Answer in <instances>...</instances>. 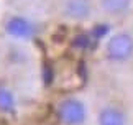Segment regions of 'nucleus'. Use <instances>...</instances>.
<instances>
[{
    "label": "nucleus",
    "instance_id": "f257e3e1",
    "mask_svg": "<svg viewBox=\"0 0 133 125\" xmlns=\"http://www.w3.org/2000/svg\"><path fill=\"white\" fill-rule=\"evenodd\" d=\"M105 54L112 63H127L133 58V35L130 31H118L109 38Z\"/></svg>",
    "mask_w": 133,
    "mask_h": 125
},
{
    "label": "nucleus",
    "instance_id": "f03ea898",
    "mask_svg": "<svg viewBox=\"0 0 133 125\" xmlns=\"http://www.w3.org/2000/svg\"><path fill=\"white\" fill-rule=\"evenodd\" d=\"M59 120L64 125H82L87 118V109L79 99H64L58 107Z\"/></svg>",
    "mask_w": 133,
    "mask_h": 125
},
{
    "label": "nucleus",
    "instance_id": "7ed1b4c3",
    "mask_svg": "<svg viewBox=\"0 0 133 125\" xmlns=\"http://www.w3.org/2000/svg\"><path fill=\"white\" fill-rule=\"evenodd\" d=\"M92 0H63V13L69 20L82 22L92 15Z\"/></svg>",
    "mask_w": 133,
    "mask_h": 125
},
{
    "label": "nucleus",
    "instance_id": "20e7f679",
    "mask_svg": "<svg viewBox=\"0 0 133 125\" xmlns=\"http://www.w3.org/2000/svg\"><path fill=\"white\" fill-rule=\"evenodd\" d=\"M97 125H128V115L118 105H104L97 114Z\"/></svg>",
    "mask_w": 133,
    "mask_h": 125
},
{
    "label": "nucleus",
    "instance_id": "39448f33",
    "mask_svg": "<svg viewBox=\"0 0 133 125\" xmlns=\"http://www.w3.org/2000/svg\"><path fill=\"white\" fill-rule=\"evenodd\" d=\"M7 33L20 40H28L35 35V27L31 22L22 17H13L7 22Z\"/></svg>",
    "mask_w": 133,
    "mask_h": 125
},
{
    "label": "nucleus",
    "instance_id": "423d86ee",
    "mask_svg": "<svg viewBox=\"0 0 133 125\" xmlns=\"http://www.w3.org/2000/svg\"><path fill=\"white\" fill-rule=\"evenodd\" d=\"M100 7L110 17H122L131 8V0H100Z\"/></svg>",
    "mask_w": 133,
    "mask_h": 125
},
{
    "label": "nucleus",
    "instance_id": "0eeeda50",
    "mask_svg": "<svg viewBox=\"0 0 133 125\" xmlns=\"http://www.w3.org/2000/svg\"><path fill=\"white\" fill-rule=\"evenodd\" d=\"M15 109V97L10 89L0 87V110L2 112H12Z\"/></svg>",
    "mask_w": 133,
    "mask_h": 125
}]
</instances>
